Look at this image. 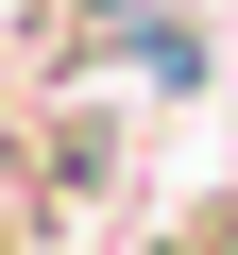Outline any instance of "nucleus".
I'll use <instances>...</instances> for the list:
<instances>
[{
  "instance_id": "nucleus-2",
  "label": "nucleus",
  "mask_w": 238,
  "mask_h": 255,
  "mask_svg": "<svg viewBox=\"0 0 238 255\" xmlns=\"http://www.w3.org/2000/svg\"><path fill=\"white\" fill-rule=\"evenodd\" d=\"M153 255H221V238H204V221H170V238H153Z\"/></svg>"
},
{
  "instance_id": "nucleus-1",
  "label": "nucleus",
  "mask_w": 238,
  "mask_h": 255,
  "mask_svg": "<svg viewBox=\"0 0 238 255\" xmlns=\"http://www.w3.org/2000/svg\"><path fill=\"white\" fill-rule=\"evenodd\" d=\"M34 204H51V187H34L17 153H0V255H34Z\"/></svg>"
}]
</instances>
